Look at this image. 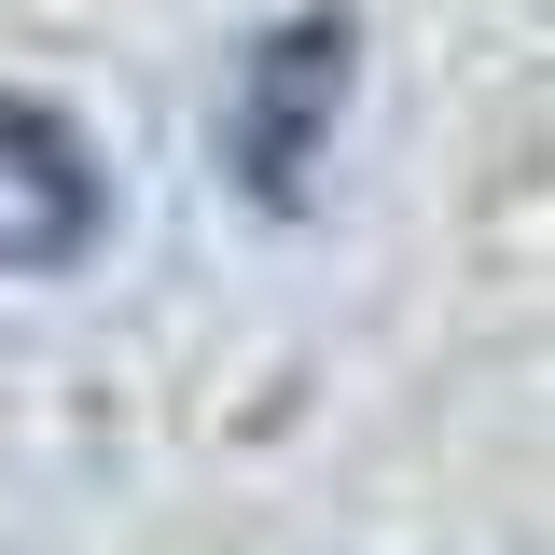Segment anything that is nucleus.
Wrapping results in <instances>:
<instances>
[{
	"mask_svg": "<svg viewBox=\"0 0 555 555\" xmlns=\"http://www.w3.org/2000/svg\"><path fill=\"white\" fill-rule=\"evenodd\" d=\"M334 98H347V28H334V14L278 28L264 56H250V83H236V181H250L264 208H292V195H306Z\"/></svg>",
	"mask_w": 555,
	"mask_h": 555,
	"instance_id": "f257e3e1",
	"label": "nucleus"
},
{
	"mask_svg": "<svg viewBox=\"0 0 555 555\" xmlns=\"http://www.w3.org/2000/svg\"><path fill=\"white\" fill-rule=\"evenodd\" d=\"M98 236V153L42 112V98H0V278H42Z\"/></svg>",
	"mask_w": 555,
	"mask_h": 555,
	"instance_id": "f03ea898",
	"label": "nucleus"
}]
</instances>
